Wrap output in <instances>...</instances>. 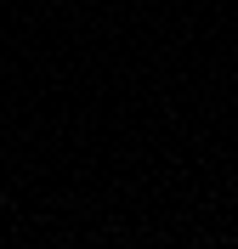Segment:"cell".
<instances>
[{
	"label": "cell",
	"instance_id": "7a4b0ae2",
	"mask_svg": "<svg viewBox=\"0 0 238 249\" xmlns=\"http://www.w3.org/2000/svg\"><path fill=\"white\" fill-rule=\"evenodd\" d=\"M51 6H57V0H51Z\"/></svg>",
	"mask_w": 238,
	"mask_h": 249
},
{
	"label": "cell",
	"instance_id": "6da1fadb",
	"mask_svg": "<svg viewBox=\"0 0 238 249\" xmlns=\"http://www.w3.org/2000/svg\"><path fill=\"white\" fill-rule=\"evenodd\" d=\"M0 204H6V193H0Z\"/></svg>",
	"mask_w": 238,
	"mask_h": 249
}]
</instances>
